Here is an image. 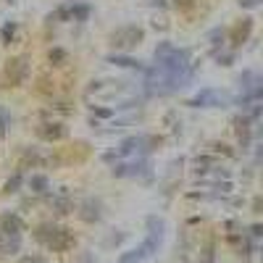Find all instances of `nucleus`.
<instances>
[{
	"label": "nucleus",
	"mask_w": 263,
	"mask_h": 263,
	"mask_svg": "<svg viewBox=\"0 0 263 263\" xmlns=\"http://www.w3.org/2000/svg\"><path fill=\"white\" fill-rule=\"evenodd\" d=\"M145 95V87L140 82H92L87 87V98H95V100H105V103H116V108H129L132 103L142 100Z\"/></svg>",
	"instance_id": "obj_1"
},
{
	"label": "nucleus",
	"mask_w": 263,
	"mask_h": 263,
	"mask_svg": "<svg viewBox=\"0 0 263 263\" xmlns=\"http://www.w3.org/2000/svg\"><path fill=\"white\" fill-rule=\"evenodd\" d=\"M156 66L163 71H187L190 69V53L184 48H174L168 42H161L156 48Z\"/></svg>",
	"instance_id": "obj_2"
},
{
	"label": "nucleus",
	"mask_w": 263,
	"mask_h": 263,
	"mask_svg": "<svg viewBox=\"0 0 263 263\" xmlns=\"http://www.w3.org/2000/svg\"><path fill=\"white\" fill-rule=\"evenodd\" d=\"M232 103H234V98L224 90H203V92H197L195 98L187 100L190 108H227Z\"/></svg>",
	"instance_id": "obj_3"
},
{
	"label": "nucleus",
	"mask_w": 263,
	"mask_h": 263,
	"mask_svg": "<svg viewBox=\"0 0 263 263\" xmlns=\"http://www.w3.org/2000/svg\"><path fill=\"white\" fill-rule=\"evenodd\" d=\"M37 239H40V242H45L48 248H53V250H66L71 245L69 229H61V227H53V224H42L37 229Z\"/></svg>",
	"instance_id": "obj_4"
},
{
	"label": "nucleus",
	"mask_w": 263,
	"mask_h": 263,
	"mask_svg": "<svg viewBox=\"0 0 263 263\" xmlns=\"http://www.w3.org/2000/svg\"><path fill=\"white\" fill-rule=\"evenodd\" d=\"M142 37H145V32L140 27H121L111 34V42L116 48H135L142 42Z\"/></svg>",
	"instance_id": "obj_5"
},
{
	"label": "nucleus",
	"mask_w": 263,
	"mask_h": 263,
	"mask_svg": "<svg viewBox=\"0 0 263 263\" xmlns=\"http://www.w3.org/2000/svg\"><path fill=\"white\" fill-rule=\"evenodd\" d=\"M90 16V6H82V3H66L55 11V18L61 21H84Z\"/></svg>",
	"instance_id": "obj_6"
},
{
	"label": "nucleus",
	"mask_w": 263,
	"mask_h": 263,
	"mask_svg": "<svg viewBox=\"0 0 263 263\" xmlns=\"http://www.w3.org/2000/svg\"><path fill=\"white\" fill-rule=\"evenodd\" d=\"M27 71H29V61L24 55L8 61V66H6V77H8L11 84H21V82L27 79Z\"/></svg>",
	"instance_id": "obj_7"
},
{
	"label": "nucleus",
	"mask_w": 263,
	"mask_h": 263,
	"mask_svg": "<svg viewBox=\"0 0 263 263\" xmlns=\"http://www.w3.org/2000/svg\"><path fill=\"white\" fill-rule=\"evenodd\" d=\"M0 232H6V234H21V218L13 216V213L0 216Z\"/></svg>",
	"instance_id": "obj_8"
},
{
	"label": "nucleus",
	"mask_w": 263,
	"mask_h": 263,
	"mask_svg": "<svg viewBox=\"0 0 263 263\" xmlns=\"http://www.w3.org/2000/svg\"><path fill=\"white\" fill-rule=\"evenodd\" d=\"M108 63H114V66H121V69H137V71H145V66L135 58H129V55H108L105 58Z\"/></svg>",
	"instance_id": "obj_9"
},
{
	"label": "nucleus",
	"mask_w": 263,
	"mask_h": 263,
	"mask_svg": "<svg viewBox=\"0 0 263 263\" xmlns=\"http://www.w3.org/2000/svg\"><path fill=\"white\" fill-rule=\"evenodd\" d=\"M37 132H40L42 140H61V137L66 135V129H63L61 124H42Z\"/></svg>",
	"instance_id": "obj_10"
},
{
	"label": "nucleus",
	"mask_w": 263,
	"mask_h": 263,
	"mask_svg": "<svg viewBox=\"0 0 263 263\" xmlns=\"http://www.w3.org/2000/svg\"><path fill=\"white\" fill-rule=\"evenodd\" d=\"M82 218H84V221H98V218H100V203L98 200H84Z\"/></svg>",
	"instance_id": "obj_11"
},
{
	"label": "nucleus",
	"mask_w": 263,
	"mask_h": 263,
	"mask_svg": "<svg viewBox=\"0 0 263 263\" xmlns=\"http://www.w3.org/2000/svg\"><path fill=\"white\" fill-rule=\"evenodd\" d=\"M145 258H147V253H145V248L140 245V248H135V250L124 253V255L119 258V263H142Z\"/></svg>",
	"instance_id": "obj_12"
},
{
	"label": "nucleus",
	"mask_w": 263,
	"mask_h": 263,
	"mask_svg": "<svg viewBox=\"0 0 263 263\" xmlns=\"http://www.w3.org/2000/svg\"><path fill=\"white\" fill-rule=\"evenodd\" d=\"M29 187H32L34 192H48L50 182H48V177H42V174H34V177L29 179Z\"/></svg>",
	"instance_id": "obj_13"
},
{
	"label": "nucleus",
	"mask_w": 263,
	"mask_h": 263,
	"mask_svg": "<svg viewBox=\"0 0 263 263\" xmlns=\"http://www.w3.org/2000/svg\"><path fill=\"white\" fill-rule=\"evenodd\" d=\"M250 29H253L250 21H245V27H237V29H234V45H239V42H242V40L250 34Z\"/></svg>",
	"instance_id": "obj_14"
},
{
	"label": "nucleus",
	"mask_w": 263,
	"mask_h": 263,
	"mask_svg": "<svg viewBox=\"0 0 263 263\" xmlns=\"http://www.w3.org/2000/svg\"><path fill=\"white\" fill-rule=\"evenodd\" d=\"M13 37H16V24H6L3 29H0V40H3L6 45H11Z\"/></svg>",
	"instance_id": "obj_15"
},
{
	"label": "nucleus",
	"mask_w": 263,
	"mask_h": 263,
	"mask_svg": "<svg viewBox=\"0 0 263 263\" xmlns=\"http://www.w3.org/2000/svg\"><path fill=\"white\" fill-rule=\"evenodd\" d=\"M18 184H21V174H16V177H11V179H8L6 192H16V190H18Z\"/></svg>",
	"instance_id": "obj_16"
},
{
	"label": "nucleus",
	"mask_w": 263,
	"mask_h": 263,
	"mask_svg": "<svg viewBox=\"0 0 263 263\" xmlns=\"http://www.w3.org/2000/svg\"><path fill=\"white\" fill-rule=\"evenodd\" d=\"M63 61H66V53H63L61 48L50 50V63H63Z\"/></svg>",
	"instance_id": "obj_17"
},
{
	"label": "nucleus",
	"mask_w": 263,
	"mask_h": 263,
	"mask_svg": "<svg viewBox=\"0 0 263 263\" xmlns=\"http://www.w3.org/2000/svg\"><path fill=\"white\" fill-rule=\"evenodd\" d=\"M92 111H95V116H100V119H111V116H114L111 108H95V105H92Z\"/></svg>",
	"instance_id": "obj_18"
},
{
	"label": "nucleus",
	"mask_w": 263,
	"mask_h": 263,
	"mask_svg": "<svg viewBox=\"0 0 263 263\" xmlns=\"http://www.w3.org/2000/svg\"><path fill=\"white\" fill-rule=\"evenodd\" d=\"M6 129H8V119H6V111L0 108V137L6 135Z\"/></svg>",
	"instance_id": "obj_19"
},
{
	"label": "nucleus",
	"mask_w": 263,
	"mask_h": 263,
	"mask_svg": "<svg viewBox=\"0 0 263 263\" xmlns=\"http://www.w3.org/2000/svg\"><path fill=\"white\" fill-rule=\"evenodd\" d=\"M211 40H213V45H221V42H218V40H224V32H221V29L211 32Z\"/></svg>",
	"instance_id": "obj_20"
},
{
	"label": "nucleus",
	"mask_w": 263,
	"mask_h": 263,
	"mask_svg": "<svg viewBox=\"0 0 263 263\" xmlns=\"http://www.w3.org/2000/svg\"><path fill=\"white\" fill-rule=\"evenodd\" d=\"M260 3V0H239V6H242V8H255Z\"/></svg>",
	"instance_id": "obj_21"
},
{
	"label": "nucleus",
	"mask_w": 263,
	"mask_h": 263,
	"mask_svg": "<svg viewBox=\"0 0 263 263\" xmlns=\"http://www.w3.org/2000/svg\"><path fill=\"white\" fill-rule=\"evenodd\" d=\"M21 263H45V258H40V255H32V258H24Z\"/></svg>",
	"instance_id": "obj_22"
},
{
	"label": "nucleus",
	"mask_w": 263,
	"mask_h": 263,
	"mask_svg": "<svg viewBox=\"0 0 263 263\" xmlns=\"http://www.w3.org/2000/svg\"><path fill=\"white\" fill-rule=\"evenodd\" d=\"M174 3H177V8H190L192 0H174Z\"/></svg>",
	"instance_id": "obj_23"
},
{
	"label": "nucleus",
	"mask_w": 263,
	"mask_h": 263,
	"mask_svg": "<svg viewBox=\"0 0 263 263\" xmlns=\"http://www.w3.org/2000/svg\"><path fill=\"white\" fill-rule=\"evenodd\" d=\"M147 3H150V6H158V8H163V6H166V0H147Z\"/></svg>",
	"instance_id": "obj_24"
},
{
	"label": "nucleus",
	"mask_w": 263,
	"mask_h": 263,
	"mask_svg": "<svg viewBox=\"0 0 263 263\" xmlns=\"http://www.w3.org/2000/svg\"><path fill=\"white\" fill-rule=\"evenodd\" d=\"M229 61H232V55H218V63H224V66H229Z\"/></svg>",
	"instance_id": "obj_25"
},
{
	"label": "nucleus",
	"mask_w": 263,
	"mask_h": 263,
	"mask_svg": "<svg viewBox=\"0 0 263 263\" xmlns=\"http://www.w3.org/2000/svg\"><path fill=\"white\" fill-rule=\"evenodd\" d=\"M205 263H213V250H211V248L205 250Z\"/></svg>",
	"instance_id": "obj_26"
}]
</instances>
